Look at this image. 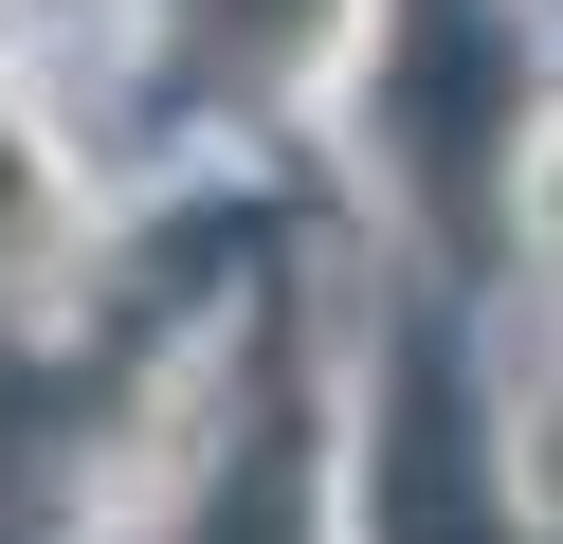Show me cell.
I'll return each instance as SVG.
<instances>
[{"label":"cell","mask_w":563,"mask_h":544,"mask_svg":"<svg viewBox=\"0 0 563 544\" xmlns=\"http://www.w3.org/2000/svg\"><path fill=\"white\" fill-rule=\"evenodd\" d=\"M91 236H110V200H91V145H55L37 109L0 91V309H55V290L91 273Z\"/></svg>","instance_id":"6da1fadb"}]
</instances>
